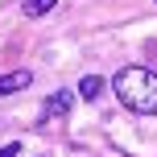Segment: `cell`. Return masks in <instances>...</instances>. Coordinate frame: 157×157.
I'll list each match as a JSON object with an SVG mask.
<instances>
[{
    "instance_id": "cell-3",
    "label": "cell",
    "mask_w": 157,
    "mask_h": 157,
    "mask_svg": "<svg viewBox=\"0 0 157 157\" xmlns=\"http://www.w3.org/2000/svg\"><path fill=\"white\" fill-rule=\"evenodd\" d=\"M33 83L29 71H13V75H0V95H13V91H25Z\"/></svg>"
},
{
    "instance_id": "cell-1",
    "label": "cell",
    "mask_w": 157,
    "mask_h": 157,
    "mask_svg": "<svg viewBox=\"0 0 157 157\" xmlns=\"http://www.w3.org/2000/svg\"><path fill=\"white\" fill-rule=\"evenodd\" d=\"M112 87H116L120 103L128 112H136V116H153L157 112V75L149 66H124L112 78Z\"/></svg>"
},
{
    "instance_id": "cell-4",
    "label": "cell",
    "mask_w": 157,
    "mask_h": 157,
    "mask_svg": "<svg viewBox=\"0 0 157 157\" xmlns=\"http://www.w3.org/2000/svg\"><path fill=\"white\" fill-rule=\"evenodd\" d=\"M99 91H103V78L99 75H87L83 83H78V99H99Z\"/></svg>"
},
{
    "instance_id": "cell-2",
    "label": "cell",
    "mask_w": 157,
    "mask_h": 157,
    "mask_svg": "<svg viewBox=\"0 0 157 157\" xmlns=\"http://www.w3.org/2000/svg\"><path fill=\"white\" fill-rule=\"evenodd\" d=\"M71 103H75V95L71 91H54L50 95V103H46V112H41V120H58V116H66V112H71Z\"/></svg>"
},
{
    "instance_id": "cell-7",
    "label": "cell",
    "mask_w": 157,
    "mask_h": 157,
    "mask_svg": "<svg viewBox=\"0 0 157 157\" xmlns=\"http://www.w3.org/2000/svg\"><path fill=\"white\" fill-rule=\"evenodd\" d=\"M145 54H149V58H157V41H149V46H145Z\"/></svg>"
},
{
    "instance_id": "cell-6",
    "label": "cell",
    "mask_w": 157,
    "mask_h": 157,
    "mask_svg": "<svg viewBox=\"0 0 157 157\" xmlns=\"http://www.w3.org/2000/svg\"><path fill=\"white\" fill-rule=\"evenodd\" d=\"M17 153H21V145H17V141H13V145H0V157H17Z\"/></svg>"
},
{
    "instance_id": "cell-5",
    "label": "cell",
    "mask_w": 157,
    "mask_h": 157,
    "mask_svg": "<svg viewBox=\"0 0 157 157\" xmlns=\"http://www.w3.org/2000/svg\"><path fill=\"white\" fill-rule=\"evenodd\" d=\"M54 4H58V0H25L21 8H25V17H46Z\"/></svg>"
}]
</instances>
